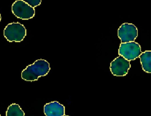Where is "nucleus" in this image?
I'll return each mask as SVG.
<instances>
[{"instance_id":"f257e3e1","label":"nucleus","mask_w":151,"mask_h":116,"mask_svg":"<svg viewBox=\"0 0 151 116\" xmlns=\"http://www.w3.org/2000/svg\"><path fill=\"white\" fill-rule=\"evenodd\" d=\"M49 63L44 59L36 60L32 65H29L22 73V79L27 81H34L41 76L46 75L50 71Z\"/></svg>"},{"instance_id":"f03ea898","label":"nucleus","mask_w":151,"mask_h":116,"mask_svg":"<svg viewBox=\"0 0 151 116\" xmlns=\"http://www.w3.org/2000/svg\"><path fill=\"white\" fill-rule=\"evenodd\" d=\"M27 31L24 25L19 22L8 24L4 30V36L9 42H22L26 36Z\"/></svg>"},{"instance_id":"7ed1b4c3","label":"nucleus","mask_w":151,"mask_h":116,"mask_svg":"<svg viewBox=\"0 0 151 116\" xmlns=\"http://www.w3.org/2000/svg\"><path fill=\"white\" fill-rule=\"evenodd\" d=\"M12 11L15 16L23 20L32 19L35 16V9L29 6L24 0L15 1L12 6Z\"/></svg>"},{"instance_id":"20e7f679","label":"nucleus","mask_w":151,"mask_h":116,"mask_svg":"<svg viewBox=\"0 0 151 116\" xmlns=\"http://www.w3.org/2000/svg\"><path fill=\"white\" fill-rule=\"evenodd\" d=\"M141 53L140 45L134 42L122 43L118 50L119 55L129 61L135 60Z\"/></svg>"},{"instance_id":"39448f33","label":"nucleus","mask_w":151,"mask_h":116,"mask_svg":"<svg viewBox=\"0 0 151 116\" xmlns=\"http://www.w3.org/2000/svg\"><path fill=\"white\" fill-rule=\"evenodd\" d=\"M137 36V28L132 23H123L118 29V36L123 43L134 42Z\"/></svg>"},{"instance_id":"423d86ee","label":"nucleus","mask_w":151,"mask_h":116,"mask_svg":"<svg viewBox=\"0 0 151 116\" xmlns=\"http://www.w3.org/2000/svg\"><path fill=\"white\" fill-rule=\"evenodd\" d=\"M130 67V61L120 55L110 63V71L115 76H125Z\"/></svg>"},{"instance_id":"0eeeda50","label":"nucleus","mask_w":151,"mask_h":116,"mask_svg":"<svg viewBox=\"0 0 151 116\" xmlns=\"http://www.w3.org/2000/svg\"><path fill=\"white\" fill-rule=\"evenodd\" d=\"M64 105L57 101L47 103L44 106V113L46 116H63L65 115Z\"/></svg>"},{"instance_id":"6e6552de","label":"nucleus","mask_w":151,"mask_h":116,"mask_svg":"<svg viewBox=\"0 0 151 116\" xmlns=\"http://www.w3.org/2000/svg\"><path fill=\"white\" fill-rule=\"evenodd\" d=\"M140 63L143 70L146 73H151V51H146L139 55Z\"/></svg>"},{"instance_id":"1a4fd4ad","label":"nucleus","mask_w":151,"mask_h":116,"mask_svg":"<svg viewBox=\"0 0 151 116\" xmlns=\"http://www.w3.org/2000/svg\"><path fill=\"white\" fill-rule=\"evenodd\" d=\"M24 112L20 105L16 103L10 105L6 112V116H24Z\"/></svg>"},{"instance_id":"9d476101","label":"nucleus","mask_w":151,"mask_h":116,"mask_svg":"<svg viewBox=\"0 0 151 116\" xmlns=\"http://www.w3.org/2000/svg\"><path fill=\"white\" fill-rule=\"evenodd\" d=\"M24 1L31 7L34 9L36 7L39 6L41 4L42 1L41 0L40 1V0H26V1Z\"/></svg>"},{"instance_id":"9b49d317","label":"nucleus","mask_w":151,"mask_h":116,"mask_svg":"<svg viewBox=\"0 0 151 116\" xmlns=\"http://www.w3.org/2000/svg\"><path fill=\"white\" fill-rule=\"evenodd\" d=\"M1 14H0V22H1Z\"/></svg>"},{"instance_id":"f8f14e48","label":"nucleus","mask_w":151,"mask_h":116,"mask_svg":"<svg viewBox=\"0 0 151 116\" xmlns=\"http://www.w3.org/2000/svg\"><path fill=\"white\" fill-rule=\"evenodd\" d=\"M63 116H68V115H63Z\"/></svg>"},{"instance_id":"ddd939ff","label":"nucleus","mask_w":151,"mask_h":116,"mask_svg":"<svg viewBox=\"0 0 151 116\" xmlns=\"http://www.w3.org/2000/svg\"><path fill=\"white\" fill-rule=\"evenodd\" d=\"M0 116H1V115H0Z\"/></svg>"}]
</instances>
